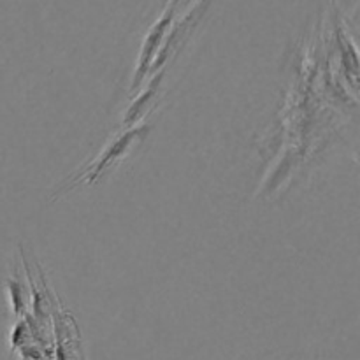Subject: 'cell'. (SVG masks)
Here are the masks:
<instances>
[{"instance_id": "6da1fadb", "label": "cell", "mask_w": 360, "mask_h": 360, "mask_svg": "<svg viewBox=\"0 0 360 360\" xmlns=\"http://www.w3.org/2000/svg\"><path fill=\"white\" fill-rule=\"evenodd\" d=\"M148 134H150V125H148V123H136V125L127 127V130H123L122 134H118L115 139L109 141V143L105 144L104 150H102L101 153L83 169V171H79L74 176L69 188H72L77 183H83V185H95L105 172H109L112 167H116V165L129 155V151L132 150L134 144L143 141Z\"/></svg>"}, {"instance_id": "3957f363", "label": "cell", "mask_w": 360, "mask_h": 360, "mask_svg": "<svg viewBox=\"0 0 360 360\" xmlns=\"http://www.w3.org/2000/svg\"><path fill=\"white\" fill-rule=\"evenodd\" d=\"M211 2H213V0H195V2L183 13L181 18L174 20L167 37L162 42L160 49H158L157 56H155V62L150 69V76L153 72H157V70L167 67L169 60H172L176 55H179V51L188 44L192 35L195 34V30L199 28L202 18L206 16Z\"/></svg>"}, {"instance_id": "277c9868", "label": "cell", "mask_w": 360, "mask_h": 360, "mask_svg": "<svg viewBox=\"0 0 360 360\" xmlns=\"http://www.w3.org/2000/svg\"><path fill=\"white\" fill-rule=\"evenodd\" d=\"M165 72H167V67H164V69L157 70V72H153L151 76L146 77V81H144V83H146L144 84V88L139 91V95L134 98L132 104L129 105V109H127L125 115H123V125L127 127L136 125V123H139V120L146 115V111L155 102L158 91H160Z\"/></svg>"}, {"instance_id": "7a4b0ae2", "label": "cell", "mask_w": 360, "mask_h": 360, "mask_svg": "<svg viewBox=\"0 0 360 360\" xmlns=\"http://www.w3.org/2000/svg\"><path fill=\"white\" fill-rule=\"evenodd\" d=\"M179 2L181 0H167V4L162 9V13L158 14L157 20L148 28L146 35L143 39V44H141L139 56H137L136 70H134L132 81H130V91L141 90L146 77L150 76V69L155 62V56H157L162 42L165 41V37H167L169 30H171L172 23L176 20Z\"/></svg>"}, {"instance_id": "5b68a950", "label": "cell", "mask_w": 360, "mask_h": 360, "mask_svg": "<svg viewBox=\"0 0 360 360\" xmlns=\"http://www.w3.org/2000/svg\"><path fill=\"white\" fill-rule=\"evenodd\" d=\"M6 290L13 315L16 316V320L23 319L30 311V290H28V285H25L20 273H18V267L13 269V276L6 280Z\"/></svg>"}]
</instances>
